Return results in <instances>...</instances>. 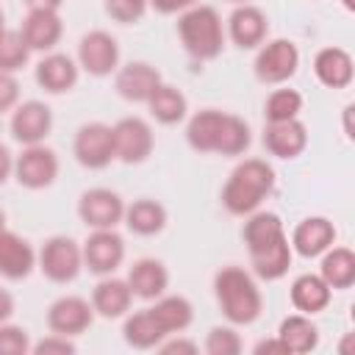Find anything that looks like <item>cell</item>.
<instances>
[{
    "label": "cell",
    "mask_w": 355,
    "mask_h": 355,
    "mask_svg": "<svg viewBox=\"0 0 355 355\" xmlns=\"http://www.w3.org/2000/svg\"><path fill=\"white\" fill-rule=\"evenodd\" d=\"M36 266L53 283H72L83 269L80 244L69 236H50L36 252Z\"/></svg>",
    "instance_id": "obj_5"
},
{
    "label": "cell",
    "mask_w": 355,
    "mask_h": 355,
    "mask_svg": "<svg viewBox=\"0 0 355 355\" xmlns=\"http://www.w3.org/2000/svg\"><path fill=\"white\" fill-rule=\"evenodd\" d=\"M64 0H25L28 11H58Z\"/></svg>",
    "instance_id": "obj_46"
},
{
    "label": "cell",
    "mask_w": 355,
    "mask_h": 355,
    "mask_svg": "<svg viewBox=\"0 0 355 355\" xmlns=\"http://www.w3.org/2000/svg\"><path fill=\"white\" fill-rule=\"evenodd\" d=\"M11 316H14V297L6 288H0V322H8Z\"/></svg>",
    "instance_id": "obj_45"
},
{
    "label": "cell",
    "mask_w": 355,
    "mask_h": 355,
    "mask_svg": "<svg viewBox=\"0 0 355 355\" xmlns=\"http://www.w3.org/2000/svg\"><path fill=\"white\" fill-rule=\"evenodd\" d=\"M75 161L86 169H105L114 161V133L105 122H86L78 128L72 141Z\"/></svg>",
    "instance_id": "obj_9"
},
{
    "label": "cell",
    "mask_w": 355,
    "mask_h": 355,
    "mask_svg": "<svg viewBox=\"0 0 355 355\" xmlns=\"http://www.w3.org/2000/svg\"><path fill=\"white\" fill-rule=\"evenodd\" d=\"M161 72L147 61H130L125 67H116L114 89L128 103H147L150 94L158 89Z\"/></svg>",
    "instance_id": "obj_16"
},
{
    "label": "cell",
    "mask_w": 355,
    "mask_h": 355,
    "mask_svg": "<svg viewBox=\"0 0 355 355\" xmlns=\"http://www.w3.org/2000/svg\"><path fill=\"white\" fill-rule=\"evenodd\" d=\"M205 352L208 355H239L241 352V338L233 327H211L205 336Z\"/></svg>",
    "instance_id": "obj_36"
},
{
    "label": "cell",
    "mask_w": 355,
    "mask_h": 355,
    "mask_svg": "<svg viewBox=\"0 0 355 355\" xmlns=\"http://www.w3.org/2000/svg\"><path fill=\"white\" fill-rule=\"evenodd\" d=\"M122 222L136 236H155L166 227V208L158 200L141 197V200H133L130 205H125Z\"/></svg>",
    "instance_id": "obj_30"
},
{
    "label": "cell",
    "mask_w": 355,
    "mask_h": 355,
    "mask_svg": "<svg viewBox=\"0 0 355 355\" xmlns=\"http://www.w3.org/2000/svg\"><path fill=\"white\" fill-rule=\"evenodd\" d=\"M33 269H36V250L31 247V241L3 227L0 230V275L6 280H25Z\"/></svg>",
    "instance_id": "obj_18"
},
{
    "label": "cell",
    "mask_w": 355,
    "mask_h": 355,
    "mask_svg": "<svg viewBox=\"0 0 355 355\" xmlns=\"http://www.w3.org/2000/svg\"><path fill=\"white\" fill-rule=\"evenodd\" d=\"M263 147L269 155L291 161L302 155L308 147V128L300 119H286V122H266L263 128Z\"/></svg>",
    "instance_id": "obj_17"
},
{
    "label": "cell",
    "mask_w": 355,
    "mask_h": 355,
    "mask_svg": "<svg viewBox=\"0 0 355 355\" xmlns=\"http://www.w3.org/2000/svg\"><path fill=\"white\" fill-rule=\"evenodd\" d=\"M14 178L19 186L39 191L53 186V180L58 178V155L42 144H28L17 158H14Z\"/></svg>",
    "instance_id": "obj_8"
},
{
    "label": "cell",
    "mask_w": 355,
    "mask_h": 355,
    "mask_svg": "<svg viewBox=\"0 0 355 355\" xmlns=\"http://www.w3.org/2000/svg\"><path fill=\"white\" fill-rule=\"evenodd\" d=\"M78 61L64 55V53H47L39 64H36V83L47 92V94H64L69 89H75L78 83Z\"/></svg>",
    "instance_id": "obj_21"
},
{
    "label": "cell",
    "mask_w": 355,
    "mask_h": 355,
    "mask_svg": "<svg viewBox=\"0 0 355 355\" xmlns=\"http://www.w3.org/2000/svg\"><path fill=\"white\" fill-rule=\"evenodd\" d=\"M31 336L25 327L0 322V355H28L31 352Z\"/></svg>",
    "instance_id": "obj_37"
},
{
    "label": "cell",
    "mask_w": 355,
    "mask_h": 355,
    "mask_svg": "<svg viewBox=\"0 0 355 355\" xmlns=\"http://www.w3.org/2000/svg\"><path fill=\"white\" fill-rule=\"evenodd\" d=\"M302 111V94L297 89H275L266 103H263V116L266 122H286L297 119Z\"/></svg>",
    "instance_id": "obj_34"
},
{
    "label": "cell",
    "mask_w": 355,
    "mask_h": 355,
    "mask_svg": "<svg viewBox=\"0 0 355 355\" xmlns=\"http://www.w3.org/2000/svg\"><path fill=\"white\" fill-rule=\"evenodd\" d=\"M147 108H150V116L161 125H178L186 119V111H189V100L186 94L172 86V83H158V89L150 94L147 100Z\"/></svg>",
    "instance_id": "obj_31"
},
{
    "label": "cell",
    "mask_w": 355,
    "mask_h": 355,
    "mask_svg": "<svg viewBox=\"0 0 355 355\" xmlns=\"http://www.w3.org/2000/svg\"><path fill=\"white\" fill-rule=\"evenodd\" d=\"M252 352H255V355H288L286 344H283L277 336H275V338H263V341H258Z\"/></svg>",
    "instance_id": "obj_43"
},
{
    "label": "cell",
    "mask_w": 355,
    "mask_h": 355,
    "mask_svg": "<svg viewBox=\"0 0 355 355\" xmlns=\"http://www.w3.org/2000/svg\"><path fill=\"white\" fill-rule=\"evenodd\" d=\"M28 44L22 42L19 31H3L0 33V72H17L28 64Z\"/></svg>",
    "instance_id": "obj_35"
},
{
    "label": "cell",
    "mask_w": 355,
    "mask_h": 355,
    "mask_svg": "<svg viewBox=\"0 0 355 355\" xmlns=\"http://www.w3.org/2000/svg\"><path fill=\"white\" fill-rule=\"evenodd\" d=\"M19 103V83L11 72H0V114L14 111Z\"/></svg>",
    "instance_id": "obj_40"
},
{
    "label": "cell",
    "mask_w": 355,
    "mask_h": 355,
    "mask_svg": "<svg viewBox=\"0 0 355 355\" xmlns=\"http://www.w3.org/2000/svg\"><path fill=\"white\" fill-rule=\"evenodd\" d=\"M255 78L261 83H269V86H280L286 83L288 78L297 75V67H300V50L291 39H272V42H263L258 55H255Z\"/></svg>",
    "instance_id": "obj_6"
},
{
    "label": "cell",
    "mask_w": 355,
    "mask_h": 355,
    "mask_svg": "<svg viewBox=\"0 0 355 355\" xmlns=\"http://www.w3.org/2000/svg\"><path fill=\"white\" fill-rule=\"evenodd\" d=\"M130 302H133V291H130L128 280L114 277V275H103V280L92 291V308L103 319L125 316L130 311Z\"/></svg>",
    "instance_id": "obj_23"
},
{
    "label": "cell",
    "mask_w": 355,
    "mask_h": 355,
    "mask_svg": "<svg viewBox=\"0 0 355 355\" xmlns=\"http://www.w3.org/2000/svg\"><path fill=\"white\" fill-rule=\"evenodd\" d=\"M277 338L286 344L288 355H305L319 347V327L311 322L308 313H291L280 322Z\"/></svg>",
    "instance_id": "obj_28"
},
{
    "label": "cell",
    "mask_w": 355,
    "mask_h": 355,
    "mask_svg": "<svg viewBox=\"0 0 355 355\" xmlns=\"http://www.w3.org/2000/svg\"><path fill=\"white\" fill-rule=\"evenodd\" d=\"M6 31V25H3V8H0V33Z\"/></svg>",
    "instance_id": "obj_49"
},
{
    "label": "cell",
    "mask_w": 355,
    "mask_h": 355,
    "mask_svg": "<svg viewBox=\"0 0 355 355\" xmlns=\"http://www.w3.org/2000/svg\"><path fill=\"white\" fill-rule=\"evenodd\" d=\"M78 216L89 230H105L116 227L125 216V202L116 191L111 189H86L78 200Z\"/></svg>",
    "instance_id": "obj_11"
},
{
    "label": "cell",
    "mask_w": 355,
    "mask_h": 355,
    "mask_svg": "<svg viewBox=\"0 0 355 355\" xmlns=\"http://www.w3.org/2000/svg\"><path fill=\"white\" fill-rule=\"evenodd\" d=\"M114 133V158L122 164H141L153 153V128L141 116H125L111 125Z\"/></svg>",
    "instance_id": "obj_10"
},
{
    "label": "cell",
    "mask_w": 355,
    "mask_h": 355,
    "mask_svg": "<svg viewBox=\"0 0 355 355\" xmlns=\"http://www.w3.org/2000/svg\"><path fill=\"white\" fill-rule=\"evenodd\" d=\"M288 297H291L294 311L313 316V313H319V311H324V308L330 305L333 288H330L319 275H311V272H308V275L294 277V283H291V288H288Z\"/></svg>",
    "instance_id": "obj_25"
},
{
    "label": "cell",
    "mask_w": 355,
    "mask_h": 355,
    "mask_svg": "<svg viewBox=\"0 0 355 355\" xmlns=\"http://www.w3.org/2000/svg\"><path fill=\"white\" fill-rule=\"evenodd\" d=\"M178 36L183 50L197 61H211L225 47V28L214 6H191L178 17Z\"/></svg>",
    "instance_id": "obj_4"
},
{
    "label": "cell",
    "mask_w": 355,
    "mask_h": 355,
    "mask_svg": "<svg viewBox=\"0 0 355 355\" xmlns=\"http://www.w3.org/2000/svg\"><path fill=\"white\" fill-rule=\"evenodd\" d=\"M11 136L28 147V144H42L50 130H53V111L50 105H44L42 100H25L17 103V108L11 111Z\"/></svg>",
    "instance_id": "obj_13"
},
{
    "label": "cell",
    "mask_w": 355,
    "mask_h": 355,
    "mask_svg": "<svg viewBox=\"0 0 355 355\" xmlns=\"http://www.w3.org/2000/svg\"><path fill=\"white\" fill-rule=\"evenodd\" d=\"M125 280H128L133 297H139V300H158L161 294H166L169 272H166V266L158 258H139L128 269Z\"/></svg>",
    "instance_id": "obj_24"
},
{
    "label": "cell",
    "mask_w": 355,
    "mask_h": 355,
    "mask_svg": "<svg viewBox=\"0 0 355 355\" xmlns=\"http://www.w3.org/2000/svg\"><path fill=\"white\" fill-rule=\"evenodd\" d=\"M75 349H78L75 341L69 336H58V333H50L31 347L33 355H75Z\"/></svg>",
    "instance_id": "obj_39"
},
{
    "label": "cell",
    "mask_w": 355,
    "mask_h": 355,
    "mask_svg": "<svg viewBox=\"0 0 355 355\" xmlns=\"http://www.w3.org/2000/svg\"><path fill=\"white\" fill-rule=\"evenodd\" d=\"M92 322H94L92 302L83 297H75V294L58 297L47 308V327H50V333H58V336L75 338V336L86 333L92 327Z\"/></svg>",
    "instance_id": "obj_14"
},
{
    "label": "cell",
    "mask_w": 355,
    "mask_h": 355,
    "mask_svg": "<svg viewBox=\"0 0 355 355\" xmlns=\"http://www.w3.org/2000/svg\"><path fill=\"white\" fill-rule=\"evenodd\" d=\"M155 349H161L164 355H194L200 347H197L191 338H180V333H178V338H169V336H166Z\"/></svg>",
    "instance_id": "obj_41"
},
{
    "label": "cell",
    "mask_w": 355,
    "mask_h": 355,
    "mask_svg": "<svg viewBox=\"0 0 355 355\" xmlns=\"http://www.w3.org/2000/svg\"><path fill=\"white\" fill-rule=\"evenodd\" d=\"M291 250L302 258H319L336 244V225L327 216H305L291 233Z\"/></svg>",
    "instance_id": "obj_20"
},
{
    "label": "cell",
    "mask_w": 355,
    "mask_h": 355,
    "mask_svg": "<svg viewBox=\"0 0 355 355\" xmlns=\"http://www.w3.org/2000/svg\"><path fill=\"white\" fill-rule=\"evenodd\" d=\"M244 247L250 252L252 275L272 283L280 280L294 258V250L288 244V236L283 230V222L275 211H252L247 214V222L241 227Z\"/></svg>",
    "instance_id": "obj_1"
},
{
    "label": "cell",
    "mask_w": 355,
    "mask_h": 355,
    "mask_svg": "<svg viewBox=\"0 0 355 355\" xmlns=\"http://www.w3.org/2000/svg\"><path fill=\"white\" fill-rule=\"evenodd\" d=\"M216 302L230 324H252L263 311V297L250 272L241 266H225L214 275Z\"/></svg>",
    "instance_id": "obj_3"
},
{
    "label": "cell",
    "mask_w": 355,
    "mask_h": 355,
    "mask_svg": "<svg viewBox=\"0 0 355 355\" xmlns=\"http://www.w3.org/2000/svg\"><path fill=\"white\" fill-rule=\"evenodd\" d=\"M250 141H252L250 125H247L241 116H236V114H225L222 133H219V141H216V153H219V155L233 158V155L247 153Z\"/></svg>",
    "instance_id": "obj_33"
},
{
    "label": "cell",
    "mask_w": 355,
    "mask_h": 355,
    "mask_svg": "<svg viewBox=\"0 0 355 355\" xmlns=\"http://www.w3.org/2000/svg\"><path fill=\"white\" fill-rule=\"evenodd\" d=\"M222 122H225V111H216V108L197 111L189 119V125H186V141H189V147L197 150V153H216Z\"/></svg>",
    "instance_id": "obj_29"
},
{
    "label": "cell",
    "mask_w": 355,
    "mask_h": 355,
    "mask_svg": "<svg viewBox=\"0 0 355 355\" xmlns=\"http://www.w3.org/2000/svg\"><path fill=\"white\" fill-rule=\"evenodd\" d=\"M78 67L94 78H105L119 67V44L105 31H89L78 42Z\"/></svg>",
    "instance_id": "obj_12"
},
{
    "label": "cell",
    "mask_w": 355,
    "mask_h": 355,
    "mask_svg": "<svg viewBox=\"0 0 355 355\" xmlns=\"http://www.w3.org/2000/svg\"><path fill=\"white\" fill-rule=\"evenodd\" d=\"M341 3H344L347 11H355V0H341Z\"/></svg>",
    "instance_id": "obj_47"
},
{
    "label": "cell",
    "mask_w": 355,
    "mask_h": 355,
    "mask_svg": "<svg viewBox=\"0 0 355 355\" xmlns=\"http://www.w3.org/2000/svg\"><path fill=\"white\" fill-rule=\"evenodd\" d=\"M275 189V169L263 158H244L222 186V205L233 216H247L261 208V202Z\"/></svg>",
    "instance_id": "obj_2"
},
{
    "label": "cell",
    "mask_w": 355,
    "mask_h": 355,
    "mask_svg": "<svg viewBox=\"0 0 355 355\" xmlns=\"http://www.w3.org/2000/svg\"><path fill=\"white\" fill-rule=\"evenodd\" d=\"M103 6H105V14H108L114 22H119V25H133V22H139V19L144 17V11L150 8L147 0H105Z\"/></svg>",
    "instance_id": "obj_38"
},
{
    "label": "cell",
    "mask_w": 355,
    "mask_h": 355,
    "mask_svg": "<svg viewBox=\"0 0 355 355\" xmlns=\"http://www.w3.org/2000/svg\"><path fill=\"white\" fill-rule=\"evenodd\" d=\"M269 33V19L258 6L241 3L233 8V14L227 17V36L236 47L241 50H255L266 42Z\"/></svg>",
    "instance_id": "obj_15"
},
{
    "label": "cell",
    "mask_w": 355,
    "mask_h": 355,
    "mask_svg": "<svg viewBox=\"0 0 355 355\" xmlns=\"http://www.w3.org/2000/svg\"><path fill=\"white\" fill-rule=\"evenodd\" d=\"M3 227H6V211L0 208V230H3Z\"/></svg>",
    "instance_id": "obj_48"
},
{
    "label": "cell",
    "mask_w": 355,
    "mask_h": 355,
    "mask_svg": "<svg viewBox=\"0 0 355 355\" xmlns=\"http://www.w3.org/2000/svg\"><path fill=\"white\" fill-rule=\"evenodd\" d=\"M14 172V155L8 153L6 144H0V186L8 180V175Z\"/></svg>",
    "instance_id": "obj_44"
},
{
    "label": "cell",
    "mask_w": 355,
    "mask_h": 355,
    "mask_svg": "<svg viewBox=\"0 0 355 355\" xmlns=\"http://www.w3.org/2000/svg\"><path fill=\"white\" fill-rule=\"evenodd\" d=\"M80 255L83 269H89L92 275H114L125 261V239L114 227L92 230L89 239L80 244Z\"/></svg>",
    "instance_id": "obj_7"
},
{
    "label": "cell",
    "mask_w": 355,
    "mask_h": 355,
    "mask_svg": "<svg viewBox=\"0 0 355 355\" xmlns=\"http://www.w3.org/2000/svg\"><path fill=\"white\" fill-rule=\"evenodd\" d=\"M64 22L58 11H28V17L19 25V36L33 53H53V47L61 42Z\"/></svg>",
    "instance_id": "obj_19"
},
{
    "label": "cell",
    "mask_w": 355,
    "mask_h": 355,
    "mask_svg": "<svg viewBox=\"0 0 355 355\" xmlns=\"http://www.w3.org/2000/svg\"><path fill=\"white\" fill-rule=\"evenodd\" d=\"M122 338H125V344L133 347V349H155L166 336H164V330L158 327V322L153 319L150 308H141V311L125 316Z\"/></svg>",
    "instance_id": "obj_32"
},
{
    "label": "cell",
    "mask_w": 355,
    "mask_h": 355,
    "mask_svg": "<svg viewBox=\"0 0 355 355\" xmlns=\"http://www.w3.org/2000/svg\"><path fill=\"white\" fill-rule=\"evenodd\" d=\"M150 313L158 322V327L164 330V336L183 333L191 324V319H194L191 302L186 297H180V294H161L155 300V305H150Z\"/></svg>",
    "instance_id": "obj_26"
},
{
    "label": "cell",
    "mask_w": 355,
    "mask_h": 355,
    "mask_svg": "<svg viewBox=\"0 0 355 355\" xmlns=\"http://www.w3.org/2000/svg\"><path fill=\"white\" fill-rule=\"evenodd\" d=\"M319 277L333 288V291H344L355 283V252L349 247H327L322 252V266H319Z\"/></svg>",
    "instance_id": "obj_27"
},
{
    "label": "cell",
    "mask_w": 355,
    "mask_h": 355,
    "mask_svg": "<svg viewBox=\"0 0 355 355\" xmlns=\"http://www.w3.org/2000/svg\"><path fill=\"white\" fill-rule=\"evenodd\" d=\"M230 3H236V6H241V3H250V0H230Z\"/></svg>",
    "instance_id": "obj_50"
},
{
    "label": "cell",
    "mask_w": 355,
    "mask_h": 355,
    "mask_svg": "<svg viewBox=\"0 0 355 355\" xmlns=\"http://www.w3.org/2000/svg\"><path fill=\"white\" fill-rule=\"evenodd\" d=\"M313 75L327 89H347L355 78L352 55L344 47H322L313 55Z\"/></svg>",
    "instance_id": "obj_22"
},
{
    "label": "cell",
    "mask_w": 355,
    "mask_h": 355,
    "mask_svg": "<svg viewBox=\"0 0 355 355\" xmlns=\"http://www.w3.org/2000/svg\"><path fill=\"white\" fill-rule=\"evenodd\" d=\"M200 0H147L150 8H155L158 14H183L186 8L197 6Z\"/></svg>",
    "instance_id": "obj_42"
}]
</instances>
